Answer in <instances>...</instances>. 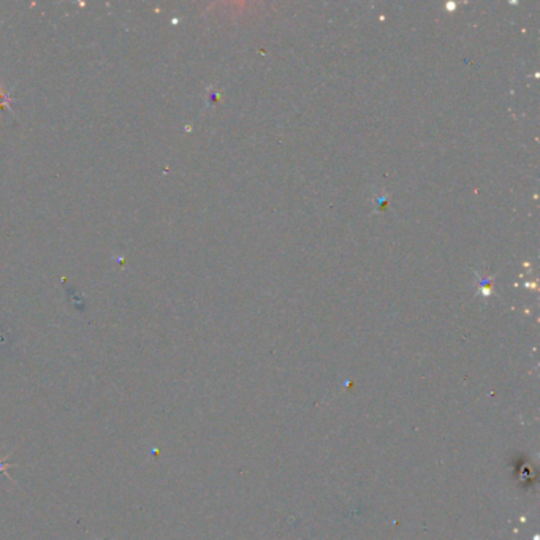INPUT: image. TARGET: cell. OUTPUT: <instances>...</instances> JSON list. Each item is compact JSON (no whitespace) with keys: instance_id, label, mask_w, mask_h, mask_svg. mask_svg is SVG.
Listing matches in <instances>:
<instances>
[{"instance_id":"obj_1","label":"cell","mask_w":540,"mask_h":540,"mask_svg":"<svg viewBox=\"0 0 540 540\" xmlns=\"http://www.w3.org/2000/svg\"><path fill=\"white\" fill-rule=\"evenodd\" d=\"M11 466H15V464L8 463V461H7V458L2 457V450H0V479H2V475H8L7 469L11 468ZM8 477H10V475H8Z\"/></svg>"}]
</instances>
